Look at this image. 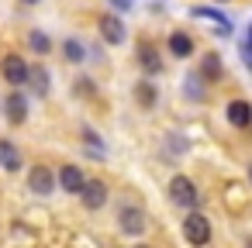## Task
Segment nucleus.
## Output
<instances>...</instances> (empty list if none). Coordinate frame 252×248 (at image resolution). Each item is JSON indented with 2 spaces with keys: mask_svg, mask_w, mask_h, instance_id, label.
<instances>
[{
  "mask_svg": "<svg viewBox=\"0 0 252 248\" xmlns=\"http://www.w3.org/2000/svg\"><path fill=\"white\" fill-rule=\"evenodd\" d=\"M0 73H4V80L11 83V90H21L28 83V62L21 55H4V62H0Z\"/></svg>",
  "mask_w": 252,
  "mask_h": 248,
  "instance_id": "1",
  "label": "nucleus"
},
{
  "mask_svg": "<svg viewBox=\"0 0 252 248\" xmlns=\"http://www.w3.org/2000/svg\"><path fill=\"white\" fill-rule=\"evenodd\" d=\"M183 234H187V241L190 245H207L211 241V220L204 217V214H190L187 220H183Z\"/></svg>",
  "mask_w": 252,
  "mask_h": 248,
  "instance_id": "2",
  "label": "nucleus"
},
{
  "mask_svg": "<svg viewBox=\"0 0 252 248\" xmlns=\"http://www.w3.org/2000/svg\"><path fill=\"white\" fill-rule=\"evenodd\" d=\"M169 196H173V203H180V207H197V200H200L197 186H193L187 176H173V183H169Z\"/></svg>",
  "mask_w": 252,
  "mask_h": 248,
  "instance_id": "3",
  "label": "nucleus"
},
{
  "mask_svg": "<svg viewBox=\"0 0 252 248\" xmlns=\"http://www.w3.org/2000/svg\"><path fill=\"white\" fill-rule=\"evenodd\" d=\"M100 38H104L107 45H121V42L128 38L125 21H121L118 14H104V18H100Z\"/></svg>",
  "mask_w": 252,
  "mask_h": 248,
  "instance_id": "4",
  "label": "nucleus"
},
{
  "mask_svg": "<svg viewBox=\"0 0 252 248\" xmlns=\"http://www.w3.org/2000/svg\"><path fill=\"white\" fill-rule=\"evenodd\" d=\"M28 186H32V193L49 196V193L56 190V176H52V169H49V165H35V169L28 172Z\"/></svg>",
  "mask_w": 252,
  "mask_h": 248,
  "instance_id": "5",
  "label": "nucleus"
},
{
  "mask_svg": "<svg viewBox=\"0 0 252 248\" xmlns=\"http://www.w3.org/2000/svg\"><path fill=\"white\" fill-rule=\"evenodd\" d=\"M118 220H121V231H125V234H142V231L149 227V217H145L142 207H125V210L118 214Z\"/></svg>",
  "mask_w": 252,
  "mask_h": 248,
  "instance_id": "6",
  "label": "nucleus"
},
{
  "mask_svg": "<svg viewBox=\"0 0 252 248\" xmlns=\"http://www.w3.org/2000/svg\"><path fill=\"white\" fill-rule=\"evenodd\" d=\"M80 196H83V203H87L90 210H100V207L107 203V186H104L100 179H87L83 190H80Z\"/></svg>",
  "mask_w": 252,
  "mask_h": 248,
  "instance_id": "7",
  "label": "nucleus"
},
{
  "mask_svg": "<svg viewBox=\"0 0 252 248\" xmlns=\"http://www.w3.org/2000/svg\"><path fill=\"white\" fill-rule=\"evenodd\" d=\"M4 110H7V121H11V124H25V117H28V100H25V93H21V90H11V97L4 100Z\"/></svg>",
  "mask_w": 252,
  "mask_h": 248,
  "instance_id": "8",
  "label": "nucleus"
},
{
  "mask_svg": "<svg viewBox=\"0 0 252 248\" xmlns=\"http://www.w3.org/2000/svg\"><path fill=\"white\" fill-rule=\"evenodd\" d=\"M224 114H228V124L231 128H249L252 124V104L249 100H231L224 107Z\"/></svg>",
  "mask_w": 252,
  "mask_h": 248,
  "instance_id": "9",
  "label": "nucleus"
},
{
  "mask_svg": "<svg viewBox=\"0 0 252 248\" xmlns=\"http://www.w3.org/2000/svg\"><path fill=\"white\" fill-rule=\"evenodd\" d=\"M25 162H21V152H18V145L14 141H7V138H0V169L4 172H18Z\"/></svg>",
  "mask_w": 252,
  "mask_h": 248,
  "instance_id": "10",
  "label": "nucleus"
},
{
  "mask_svg": "<svg viewBox=\"0 0 252 248\" xmlns=\"http://www.w3.org/2000/svg\"><path fill=\"white\" fill-rule=\"evenodd\" d=\"M138 66H142L149 76L162 73V59H159V52H156V45H152V42H142V45H138Z\"/></svg>",
  "mask_w": 252,
  "mask_h": 248,
  "instance_id": "11",
  "label": "nucleus"
},
{
  "mask_svg": "<svg viewBox=\"0 0 252 248\" xmlns=\"http://www.w3.org/2000/svg\"><path fill=\"white\" fill-rule=\"evenodd\" d=\"M59 183H63V190H66V193H80L87 179H83L80 165H63V169H59Z\"/></svg>",
  "mask_w": 252,
  "mask_h": 248,
  "instance_id": "12",
  "label": "nucleus"
},
{
  "mask_svg": "<svg viewBox=\"0 0 252 248\" xmlns=\"http://www.w3.org/2000/svg\"><path fill=\"white\" fill-rule=\"evenodd\" d=\"M221 73H224V66H221V55L207 52V55L200 59V76H204V83H218V80H221Z\"/></svg>",
  "mask_w": 252,
  "mask_h": 248,
  "instance_id": "13",
  "label": "nucleus"
},
{
  "mask_svg": "<svg viewBox=\"0 0 252 248\" xmlns=\"http://www.w3.org/2000/svg\"><path fill=\"white\" fill-rule=\"evenodd\" d=\"M169 52H173L176 59L193 55V38H190L187 31H173V35H169Z\"/></svg>",
  "mask_w": 252,
  "mask_h": 248,
  "instance_id": "14",
  "label": "nucleus"
},
{
  "mask_svg": "<svg viewBox=\"0 0 252 248\" xmlns=\"http://www.w3.org/2000/svg\"><path fill=\"white\" fill-rule=\"evenodd\" d=\"M28 86H32L38 97H45V93H49V69H45V66H28Z\"/></svg>",
  "mask_w": 252,
  "mask_h": 248,
  "instance_id": "15",
  "label": "nucleus"
},
{
  "mask_svg": "<svg viewBox=\"0 0 252 248\" xmlns=\"http://www.w3.org/2000/svg\"><path fill=\"white\" fill-rule=\"evenodd\" d=\"M190 14H193V18H204V21H218V25H221L218 31H221V35H231V25H228V18H224V14H218L214 7H193Z\"/></svg>",
  "mask_w": 252,
  "mask_h": 248,
  "instance_id": "16",
  "label": "nucleus"
},
{
  "mask_svg": "<svg viewBox=\"0 0 252 248\" xmlns=\"http://www.w3.org/2000/svg\"><path fill=\"white\" fill-rule=\"evenodd\" d=\"M63 55H66V62H83L87 59V45L80 38H66L63 42Z\"/></svg>",
  "mask_w": 252,
  "mask_h": 248,
  "instance_id": "17",
  "label": "nucleus"
},
{
  "mask_svg": "<svg viewBox=\"0 0 252 248\" xmlns=\"http://www.w3.org/2000/svg\"><path fill=\"white\" fill-rule=\"evenodd\" d=\"M156 97H159V93H156V86H152L149 80H142V83L135 86V100H138V104H142L145 110H149V107L156 104Z\"/></svg>",
  "mask_w": 252,
  "mask_h": 248,
  "instance_id": "18",
  "label": "nucleus"
},
{
  "mask_svg": "<svg viewBox=\"0 0 252 248\" xmlns=\"http://www.w3.org/2000/svg\"><path fill=\"white\" fill-rule=\"evenodd\" d=\"M28 45H32V52H38V55L52 52V42H49L45 31H32V35H28Z\"/></svg>",
  "mask_w": 252,
  "mask_h": 248,
  "instance_id": "19",
  "label": "nucleus"
},
{
  "mask_svg": "<svg viewBox=\"0 0 252 248\" xmlns=\"http://www.w3.org/2000/svg\"><path fill=\"white\" fill-rule=\"evenodd\" d=\"M242 59H245V66L252 69V25H249V38L242 42Z\"/></svg>",
  "mask_w": 252,
  "mask_h": 248,
  "instance_id": "20",
  "label": "nucleus"
},
{
  "mask_svg": "<svg viewBox=\"0 0 252 248\" xmlns=\"http://www.w3.org/2000/svg\"><path fill=\"white\" fill-rule=\"evenodd\" d=\"M111 7H118V11H128V7H131V0H111Z\"/></svg>",
  "mask_w": 252,
  "mask_h": 248,
  "instance_id": "21",
  "label": "nucleus"
},
{
  "mask_svg": "<svg viewBox=\"0 0 252 248\" xmlns=\"http://www.w3.org/2000/svg\"><path fill=\"white\" fill-rule=\"evenodd\" d=\"M249 183H252V165H249Z\"/></svg>",
  "mask_w": 252,
  "mask_h": 248,
  "instance_id": "22",
  "label": "nucleus"
},
{
  "mask_svg": "<svg viewBox=\"0 0 252 248\" xmlns=\"http://www.w3.org/2000/svg\"><path fill=\"white\" fill-rule=\"evenodd\" d=\"M25 4H38V0H25Z\"/></svg>",
  "mask_w": 252,
  "mask_h": 248,
  "instance_id": "23",
  "label": "nucleus"
},
{
  "mask_svg": "<svg viewBox=\"0 0 252 248\" xmlns=\"http://www.w3.org/2000/svg\"><path fill=\"white\" fill-rule=\"evenodd\" d=\"M135 248H149V245H135Z\"/></svg>",
  "mask_w": 252,
  "mask_h": 248,
  "instance_id": "24",
  "label": "nucleus"
},
{
  "mask_svg": "<svg viewBox=\"0 0 252 248\" xmlns=\"http://www.w3.org/2000/svg\"><path fill=\"white\" fill-rule=\"evenodd\" d=\"M218 4H224V0H218Z\"/></svg>",
  "mask_w": 252,
  "mask_h": 248,
  "instance_id": "25",
  "label": "nucleus"
}]
</instances>
